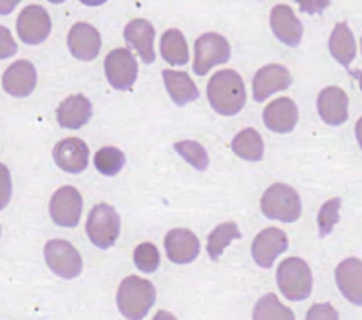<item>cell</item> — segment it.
Wrapping results in <instances>:
<instances>
[{
    "instance_id": "obj_1",
    "label": "cell",
    "mask_w": 362,
    "mask_h": 320,
    "mask_svg": "<svg viewBox=\"0 0 362 320\" xmlns=\"http://www.w3.org/2000/svg\"><path fill=\"white\" fill-rule=\"evenodd\" d=\"M210 107L221 116H235L247 103L243 78L234 69L218 71L206 85Z\"/></svg>"
},
{
    "instance_id": "obj_2",
    "label": "cell",
    "mask_w": 362,
    "mask_h": 320,
    "mask_svg": "<svg viewBox=\"0 0 362 320\" xmlns=\"http://www.w3.org/2000/svg\"><path fill=\"white\" fill-rule=\"evenodd\" d=\"M154 302H156V288L151 280L136 275L125 277L116 293L119 313L129 320H140L147 316Z\"/></svg>"
},
{
    "instance_id": "obj_3",
    "label": "cell",
    "mask_w": 362,
    "mask_h": 320,
    "mask_svg": "<svg viewBox=\"0 0 362 320\" xmlns=\"http://www.w3.org/2000/svg\"><path fill=\"white\" fill-rule=\"evenodd\" d=\"M261 212L264 218L274 221L296 223L303 212L299 194L290 185L274 183L261 196Z\"/></svg>"
},
{
    "instance_id": "obj_4",
    "label": "cell",
    "mask_w": 362,
    "mask_h": 320,
    "mask_svg": "<svg viewBox=\"0 0 362 320\" xmlns=\"http://www.w3.org/2000/svg\"><path fill=\"white\" fill-rule=\"evenodd\" d=\"M277 286L288 300L299 302L308 299L313 288L312 270L300 257H288L277 268Z\"/></svg>"
},
{
    "instance_id": "obj_5",
    "label": "cell",
    "mask_w": 362,
    "mask_h": 320,
    "mask_svg": "<svg viewBox=\"0 0 362 320\" xmlns=\"http://www.w3.org/2000/svg\"><path fill=\"white\" fill-rule=\"evenodd\" d=\"M119 226H122V221H119L118 212L107 203H100L90 208L89 218H87V237L96 248L109 250L118 241Z\"/></svg>"
},
{
    "instance_id": "obj_6",
    "label": "cell",
    "mask_w": 362,
    "mask_h": 320,
    "mask_svg": "<svg viewBox=\"0 0 362 320\" xmlns=\"http://www.w3.org/2000/svg\"><path fill=\"white\" fill-rule=\"evenodd\" d=\"M230 44L223 35L205 33L196 40L194 45L192 69L198 76H205L212 67L230 60Z\"/></svg>"
},
{
    "instance_id": "obj_7",
    "label": "cell",
    "mask_w": 362,
    "mask_h": 320,
    "mask_svg": "<svg viewBox=\"0 0 362 320\" xmlns=\"http://www.w3.org/2000/svg\"><path fill=\"white\" fill-rule=\"evenodd\" d=\"M45 263L54 275L71 280L82 273V257L78 250L64 239H51L44 248Z\"/></svg>"
},
{
    "instance_id": "obj_8",
    "label": "cell",
    "mask_w": 362,
    "mask_h": 320,
    "mask_svg": "<svg viewBox=\"0 0 362 320\" xmlns=\"http://www.w3.org/2000/svg\"><path fill=\"white\" fill-rule=\"evenodd\" d=\"M103 69H105L107 82L116 90H129L138 78V62L134 54L125 47L111 51L105 57Z\"/></svg>"
},
{
    "instance_id": "obj_9",
    "label": "cell",
    "mask_w": 362,
    "mask_h": 320,
    "mask_svg": "<svg viewBox=\"0 0 362 320\" xmlns=\"http://www.w3.org/2000/svg\"><path fill=\"white\" fill-rule=\"evenodd\" d=\"M83 199L82 194L74 186H62L53 194L49 203V213L54 225L64 228H74L78 226L80 215H82Z\"/></svg>"
},
{
    "instance_id": "obj_10",
    "label": "cell",
    "mask_w": 362,
    "mask_h": 320,
    "mask_svg": "<svg viewBox=\"0 0 362 320\" xmlns=\"http://www.w3.org/2000/svg\"><path fill=\"white\" fill-rule=\"evenodd\" d=\"M51 17L42 6H28L17 18L18 37L24 44L38 45L51 35Z\"/></svg>"
},
{
    "instance_id": "obj_11",
    "label": "cell",
    "mask_w": 362,
    "mask_h": 320,
    "mask_svg": "<svg viewBox=\"0 0 362 320\" xmlns=\"http://www.w3.org/2000/svg\"><path fill=\"white\" fill-rule=\"evenodd\" d=\"M288 237L281 228L270 226L257 234L252 242V257L259 268H270L283 251L288 250Z\"/></svg>"
},
{
    "instance_id": "obj_12",
    "label": "cell",
    "mask_w": 362,
    "mask_h": 320,
    "mask_svg": "<svg viewBox=\"0 0 362 320\" xmlns=\"http://www.w3.org/2000/svg\"><path fill=\"white\" fill-rule=\"evenodd\" d=\"M292 85V74L286 67L279 64H270V66L261 67L254 74L252 80V93H254L255 102H264L268 96L276 95L279 90L288 89Z\"/></svg>"
},
{
    "instance_id": "obj_13",
    "label": "cell",
    "mask_w": 362,
    "mask_h": 320,
    "mask_svg": "<svg viewBox=\"0 0 362 320\" xmlns=\"http://www.w3.org/2000/svg\"><path fill=\"white\" fill-rule=\"evenodd\" d=\"M53 160L64 172L80 174L89 167V147L80 138H66L54 145Z\"/></svg>"
},
{
    "instance_id": "obj_14",
    "label": "cell",
    "mask_w": 362,
    "mask_h": 320,
    "mask_svg": "<svg viewBox=\"0 0 362 320\" xmlns=\"http://www.w3.org/2000/svg\"><path fill=\"white\" fill-rule=\"evenodd\" d=\"M67 47L74 58H78L82 62H90L100 54L102 37L96 28L87 22H78L71 28L67 35Z\"/></svg>"
},
{
    "instance_id": "obj_15",
    "label": "cell",
    "mask_w": 362,
    "mask_h": 320,
    "mask_svg": "<svg viewBox=\"0 0 362 320\" xmlns=\"http://www.w3.org/2000/svg\"><path fill=\"white\" fill-rule=\"evenodd\" d=\"M199 239L189 228H173L165 235V251L170 263L189 264L199 255Z\"/></svg>"
},
{
    "instance_id": "obj_16",
    "label": "cell",
    "mask_w": 362,
    "mask_h": 320,
    "mask_svg": "<svg viewBox=\"0 0 362 320\" xmlns=\"http://www.w3.org/2000/svg\"><path fill=\"white\" fill-rule=\"evenodd\" d=\"M37 69L29 60H18L11 64L2 74V85L8 95L15 98H25L37 89Z\"/></svg>"
},
{
    "instance_id": "obj_17",
    "label": "cell",
    "mask_w": 362,
    "mask_h": 320,
    "mask_svg": "<svg viewBox=\"0 0 362 320\" xmlns=\"http://www.w3.org/2000/svg\"><path fill=\"white\" fill-rule=\"evenodd\" d=\"M270 28L277 40H281L288 47H297L303 40V33H305L303 22L296 17L293 9L286 4H279L272 9Z\"/></svg>"
},
{
    "instance_id": "obj_18",
    "label": "cell",
    "mask_w": 362,
    "mask_h": 320,
    "mask_svg": "<svg viewBox=\"0 0 362 320\" xmlns=\"http://www.w3.org/2000/svg\"><path fill=\"white\" fill-rule=\"evenodd\" d=\"M299 109L292 98H277L268 103L263 111V124L268 131L277 134H288L296 129Z\"/></svg>"
},
{
    "instance_id": "obj_19",
    "label": "cell",
    "mask_w": 362,
    "mask_h": 320,
    "mask_svg": "<svg viewBox=\"0 0 362 320\" xmlns=\"http://www.w3.org/2000/svg\"><path fill=\"white\" fill-rule=\"evenodd\" d=\"M348 95L341 87H326L317 96V111L322 122L332 127H339L348 119Z\"/></svg>"
},
{
    "instance_id": "obj_20",
    "label": "cell",
    "mask_w": 362,
    "mask_h": 320,
    "mask_svg": "<svg viewBox=\"0 0 362 320\" xmlns=\"http://www.w3.org/2000/svg\"><path fill=\"white\" fill-rule=\"evenodd\" d=\"M124 37L125 42L138 53L140 60H144V64H153L156 60V53H154L156 31L151 22L145 18H134L125 25Z\"/></svg>"
},
{
    "instance_id": "obj_21",
    "label": "cell",
    "mask_w": 362,
    "mask_h": 320,
    "mask_svg": "<svg viewBox=\"0 0 362 320\" xmlns=\"http://www.w3.org/2000/svg\"><path fill=\"white\" fill-rule=\"evenodd\" d=\"M335 283L346 300L362 306V261L355 257L344 259L335 268Z\"/></svg>"
},
{
    "instance_id": "obj_22",
    "label": "cell",
    "mask_w": 362,
    "mask_h": 320,
    "mask_svg": "<svg viewBox=\"0 0 362 320\" xmlns=\"http://www.w3.org/2000/svg\"><path fill=\"white\" fill-rule=\"evenodd\" d=\"M90 116H93V105H90L89 98L83 95H73L67 96L57 109V119L58 125L62 129H82L83 125L89 124Z\"/></svg>"
},
{
    "instance_id": "obj_23",
    "label": "cell",
    "mask_w": 362,
    "mask_h": 320,
    "mask_svg": "<svg viewBox=\"0 0 362 320\" xmlns=\"http://www.w3.org/2000/svg\"><path fill=\"white\" fill-rule=\"evenodd\" d=\"M329 54L341 64L342 67H350L357 54V45H355V37L351 33L350 25L346 22H341L334 28L332 37L328 42Z\"/></svg>"
},
{
    "instance_id": "obj_24",
    "label": "cell",
    "mask_w": 362,
    "mask_h": 320,
    "mask_svg": "<svg viewBox=\"0 0 362 320\" xmlns=\"http://www.w3.org/2000/svg\"><path fill=\"white\" fill-rule=\"evenodd\" d=\"M161 74H163V83L167 87V93H169V96L176 105H187V103L199 98L198 87L187 73L165 69Z\"/></svg>"
},
{
    "instance_id": "obj_25",
    "label": "cell",
    "mask_w": 362,
    "mask_h": 320,
    "mask_svg": "<svg viewBox=\"0 0 362 320\" xmlns=\"http://www.w3.org/2000/svg\"><path fill=\"white\" fill-rule=\"evenodd\" d=\"M232 150L245 161H261L264 156V143L261 134L255 129H245L232 140Z\"/></svg>"
},
{
    "instance_id": "obj_26",
    "label": "cell",
    "mask_w": 362,
    "mask_h": 320,
    "mask_svg": "<svg viewBox=\"0 0 362 320\" xmlns=\"http://www.w3.org/2000/svg\"><path fill=\"white\" fill-rule=\"evenodd\" d=\"M161 57L173 66H185L189 62V45L180 29H169L161 37Z\"/></svg>"
},
{
    "instance_id": "obj_27",
    "label": "cell",
    "mask_w": 362,
    "mask_h": 320,
    "mask_svg": "<svg viewBox=\"0 0 362 320\" xmlns=\"http://www.w3.org/2000/svg\"><path fill=\"white\" fill-rule=\"evenodd\" d=\"M241 237V232H239L238 225L234 221L221 223L212 230V234L209 235V241H206V251H209V257L212 261H218L221 257V254L225 251V248H228L232 241Z\"/></svg>"
},
{
    "instance_id": "obj_28",
    "label": "cell",
    "mask_w": 362,
    "mask_h": 320,
    "mask_svg": "<svg viewBox=\"0 0 362 320\" xmlns=\"http://www.w3.org/2000/svg\"><path fill=\"white\" fill-rule=\"evenodd\" d=\"M125 154L116 147H103L95 154V169L102 176H116L124 169Z\"/></svg>"
},
{
    "instance_id": "obj_29",
    "label": "cell",
    "mask_w": 362,
    "mask_h": 320,
    "mask_svg": "<svg viewBox=\"0 0 362 320\" xmlns=\"http://www.w3.org/2000/svg\"><path fill=\"white\" fill-rule=\"evenodd\" d=\"M174 148H176L177 154L196 170H202L203 172V170L209 169V154H206L205 147H202L198 141H177V143L174 145Z\"/></svg>"
},
{
    "instance_id": "obj_30",
    "label": "cell",
    "mask_w": 362,
    "mask_h": 320,
    "mask_svg": "<svg viewBox=\"0 0 362 320\" xmlns=\"http://www.w3.org/2000/svg\"><path fill=\"white\" fill-rule=\"evenodd\" d=\"M254 319H293V313L284 308L274 293H268L255 306Z\"/></svg>"
},
{
    "instance_id": "obj_31",
    "label": "cell",
    "mask_w": 362,
    "mask_h": 320,
    "mask_svg": "<svg viewBox=\"0 0 362 320\" xmlns=\"http://www.w3.org/2000/svg\"><path fill=\"white\" fill-rule=\"evenodd\" d=\"M134 264L144 273H154L160 268V251L153 242H141L136 247Z\"/></svg>"
},
{
    "instance_id": "obj_32",
    "label": "cell",
    "mask_w": 362,
    "mask_h": 320,
    "mask_svg": "<svg viewBox=\"0 0 362 320\" xmlns=\"http://www.w3.org/2000/svg\"><path fill=\"white\" fill-rule=\"evenodd\" d=\"M339 210H341V199L339 197L328 199L321 206L319 215H317V225H319V235L321 237H326L328 234H332V230H334L335 225L339 223Z\"/></svg>"
},
{
    "instance_id": "obj_33",
    "label": "cell",
    "mask_w": 362,
    "mask_h": 320,
    "mask_svg": "<svg viewBox=\"0 0 362 320\" xmlns=\"http://www.w3.org/2000/svg\"><path fill=\"white\" fill-rule=\"evenodd\" d=\"M11 174L6 165L0 163V212L11 201Z\"/></svg>"
},
{
    "instance_id": "obj_34",
    "label": "cell",
    "mask_w": 362,
    "mask_h": 320,
    "mask_svg": "<svg viewBox=\"0 0 362 320\" xmlns=\"http://www.w3.org/2000/svg\"><path fill=\"white\" fill-rule=\"evenodd\" d=\"M18 45L13 38L11 31H9L6 25H0V60H6V58L17 54Z\"/></svg>"
},
{
    "instance_id": "obj_35",
    "label": "cell",
    "mask_w": 362,
    "mask_h": 320,
    "mask_svg": "<svg viewBox=\"0 0 362 320\" xmlns=\"http://www.w3.org/2000/svg\"><path fill=\"white\" fill-rule=\"evenodd\" d=\"M299 4L300 11L308 13V15H317L322 13L329 6V0H296Z\"/></svg>"
},
{
    "instance_id": "obj_36",
    "label": "cell",
    "mask_w": 362,
    "mask_h": 320,
    "mask_svg": "<svg viewBox=\"0 0 362 320\" xmlns=\"http://www.w3.org/2000/svg\"><path fill=\"white\" fill-rule=\"evenodd\" d=\"M326 316H332V319H337V312L335 309L329 308V304H317L315 308L310 309L306 319L312 320V319H326Z\"/></svg>"
},
{
    "instance_id": "obj_37",
    "label": "cell",
    "mask_w": 362,
    "mask_h": 320,
    "mask_svg": "<svg viewBox=\"0 0 362 320\" xmlns=\"http://www.w3.org/2000/svg\"><path fill=\"white\" fill-rule=\"evenodd\" d=\"M22 0H0V15H9Z\"/></svg>"
},
{
    "instance_id": "obj_38",
    "label": "cell",
    "mask_w": 362,
    "mask_h": 320,
    "mask_svg": "<svg viewBox=\"0 0 362 320\" xmlns=\"http://www.w3.org/2000/svg\"><path fill=\"white\" fill-rule=\"evenodd\" d=\"M355 136H357L358 147L362 148V118L358 119V122H357V125H355Z\"/></svg>"
},
{
    "instance_id": "obj_39",
    "label": "cell",
    "mask_w": 362,
    "mask_h": 320,
    "mask_svg": "<svg viewBox=\"0 0 362 320\" xmlns=\"http://www.w3.org/2000/svg\"><path fill=\"white\" fill-rule=\"evenodd\" d=\"M83 6H90V8H95V6H102L105 4L107 0H80Z\"/></svg>"
},
{
    "instance_id": "obj_40",
    "label": "cell",
    "mask_w": 362,
    "mask_h": 320,
    "mask_svg": "<svg viewBox=\"0 0 362 320\" xmlns=\"http://www.w3.org/2000/svg\"><path fill=\"white\" fill-rule=\"evenodd\" d=\"M51 4H62V2H66V0H49Z\"/></svg>"
},
{
    "instance_id": "obj_41",
    "label": "cell",
    "mask_w": 362,
    "mask_h": 320,
    "mask_svg": "<svg viewBox=\"0 0 362 320\" xmlns=\"http://www.w3.org/2000/svg\"><path fill=\"white\" fill-rule=\"evenodd\" d=\"M358 85H361V90H362V71L361 74H358Z\"/></svg>"
},
{
    "instance_id": "obj_42",
    "label": "cell",
    "mask_w": 362,
    "mask_h": 320,
    "mask_svg": "<svg viewBox=\"0 0 362 320\" xmlns=\"http://www.w3.org/2000/svg\"><path fill=\"white\" fill-rule=\"evenodd\" d=\"M361 49H362V38H361Z\"/></svg>"
},
{
    "instance_id": "obj_43",
    "label": "cell",
    "mask_w": 362,
    "mask_h": 320,
    "mask_svg": "<svg viewBox=\"0 0 362 320\" xmlns=\"http://www.w3.org/2000/svg\"><path fill=\"white\" fill-rule=\"evenodd\" d=\"M0 234H2V230H0Z\"/></svg>"
}]
</instances>
